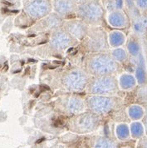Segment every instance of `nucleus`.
<instances>
[{
	"instance_id": "obj_1",
	"label": "nucleus",
	"mask_w": 147,
	"mask_h": 148,
	"mask_svg": "<svg viewBox=\"0 0 147 148\" xmlns=\"http://www.w3.org/2000/svg\"><path fill=\"white\" fill-rule=\"evenodd\" d=\"M46 82L50 88L60 92L81 93L85 92L91 76L77 66H69L50 73Z\"/></svg>"
},
{
	"instance_id": "obj_2",
	"label": "nucleus",
	"mask_w": 147,
	"mask_h": 148,
	"mask_svg": "<svg viewBox=\"0 0 147 148\" xmlns=\"http://www.w3.org/2000/svg\"><path fill=\"white\" fill-rule=\"evenodd\" d=\"M81 67L91 77L116 76L124 71L109 52L85 54Z\"/></svg>"
},
{
	"instance_id": "obj_3",
	"label": "nucleus",
	"mask_w": 147,
	"mask_h": 148,
	"mask_svg": "<svg viewBox=\"0 0 147 148\" xmlns=\"http://www.w3.org/2000/svg\"><path fill=\"white\" fill-rule=\"evenodd\" d=\"M86 110L105 118L113 116L124 110L126 102L120 96H92L85 95Z\"/></svg>"
},
{
	"instance_id": "obj_4",
	"label": "nucleus",
	"mask_w": 147,
	"mask_h": 148,
	"mask_svg": "<svg viewBox=\"0 0 147 148\" xmlns=\"http://www.w3.org/2000/svg\"><path fill=\"white\" fill-rule=\"evenodd\" d=\"M79 42L73 38L62 28L58 27L51 32L47 43L38 47L37 53L38 56L45 58L47 56L62 55L69 48L77 47Z\"/></svg>"
},
{
	"instance_id": "obj_5",
	"label": "nucleus",
	"mask_w": 147,
	"mask_h": 148,
	"mask_svg": "<svg viewBox=\"0 0 147 148\" xmlns=\"http://www.w3.org/2000/svg\"><path fill=\"white\" fill-rule=\"evenodd\" d=\"M103 121V117L86 110L67 118L64 127L73 134L82 136L93 133L102 126Z\"/></svg>"
},
{
	"instance_id": "obj_6",
	"label": "nucleus",
	"mask_w": 147,
	"mask_h": 148,
	"mask_svg": "<svg viewBox=\"0 0 147 148\" xmlns=\"http://www.w3.org/2000/svg\"><path fill=\"white\" fill-rule=\"evenodd\" d=\"M51 107L56 113L67 118L86 111L84 96L81 93L60 92L51 101Z\"/></svg>"
},
{
	"instance_id": "obj_7",
	"label": "nucleus",
	"mask_w": 147,
	"mask_h": 148,
	"mask_svg": "<svg viewBox=\"0 0 147 148\" xmlns=\"http://www.w3.org/2000/svg\"><path fill=\"white\" fill-rule=\"evenodd\" d=\"M107 12L101 0H90L77 4L76 18L89 27H102L106 23Z\"/></svg>"
},
{
	"instance_id": "obj_8",
	"label": "nucleus",
	"mask_w": 147,
	"mask_h": 148,
	"mask_svg": "<svg viewBox=\"0 0 147 148\" xmlns=\"http://www.w3.org/2000/svg\"><path fill=\"white\" fill-rule=\"evenodd\" d=\"M116 76L90 77L85 94L92 96H119L120 93Z\"/></svg>"
},
{
	"instance_id": "obj_9",
	"label": "nucleus",
	"mask_w": 147,
	"mask_h": 148,
	"mask_svg": "<svg viewBox=\"0 0 147 148\" xmlns=\"http://www.w3.org/2000/svg\"><path fill=\"white\" fill-rule=\"evenodd\" d=\"M86 54L109 52L107 33L101 27H91L87 35L79 42Z\"/></svg>"
},
{
	"instance_id": "obj_10",
	"label": "nucleus",
	"mask_w": 147,
	"mask_h": 148,
	"mask_svg": "<svg viewBox=\"0 0 147 148\" xmlns=\"http://www.w3.org/2000/svg\"><path fill=\"white\" fill-rule=\"evenodd\" d=\"M23 10L34 23L53 13L52 0H25Z\"/></svg>"
},
{
	"instance_id": "obj_11",
	"label": "nucleus",
	"mask_w": 147,
	"mask_h": 148,
	"mask_svg": "<svg viewBox=\"0 0 147 148\" xmlns=\"http://www.w3.org/2000/svg\"><path fill=\"white\" fill-rule=\"evenodd\" d=\"M81 138L87 148H126L125 145L128 142L106 135H82Z\"/></svg>"
},
{
	"instance_id": "obj_12",
	"label": "nucleus",
	"mask_w": 147,
	"mask_h": 148,
	"mask_svg": "<svg viewBox=\"0 0 147 148\" xmlns=\"http://www.w3.org/2000/svg\"><path fill=\"white\" fill-rule=\"evenodd\" d=\"M63 19L60 18L55 13H51L46 17L42 18L40 20L37 21L30 27V32L38 34V33H45V32H53V30L61 27L63 23Z\"/></svg>"
},
{
	"instance_id": "obj_13",
	"label": "nucleus",
	"mask_w": 147,
	"mask_h": 148,
	"mask_svg": "<svg viewBox=\"0 0 147 148\" xmlns=\"http://www.w3.org/2000/svg\"><path fill=\"white\" fill-rule=\"evenodd\" d=\"M62 27L67 34H70L73 38L80 42L87 36L91 27L80 19L73 18L63 21Z\"/></svg>"
},
{
	"instance_id": "obj_14",
	"label": "nucleus",
	"mask_w": 147,
	"mask_h": 148,
	"mask_svg": "<svg viewBox=\"0 0 147 148\" xmlns=\"http://www.w3.org/2000/svg\"><path fill=\"white\" fill-rule=\"evenodd\" d=\"M53 12L63 20L76 18L77 4L73 0H52Z\"/></svg>"
},
{
	"instance_id": "obj_15",
	"label": "nucleus",
	"mask_w": 147,
	"mask_h": 148,
	"mask_svg": "<svg viewBox=\"0 0 147 148\" xmlns=\"http://www.w3.org/2000/svg\"><path fill=\"white\" fill-rule=\"evenodd\" d=\"M106 23L112 29L117 30H123L131 27L130 18L125 10H115L107 13Z\"/></svg>"
},
{
	"instance_id": "obj_16",
	"label": "nucleus",
	"mask_w": 147,
	"mask_h": 148,
	"mask_svg": "<svg viewBox=\"0 0 147 148\" xmlns=\"http://www.w3.org/2000/svg\"><path fill=\"white\" fill-rule=\"evenodd\" d=\"M132 34L140 39L147 35V18L146 14L139 13L130 18Z\"/></svg>"
},
{
	"instance_id": "obj_17",
	"label": "nucleus",
	"mask_w": 147,
	"mask_h": 148,
	"mask_svg": "<svg viewBox=\"0 0 147 148\" xmlns=\"http://www.w3.org/2000/svg\"><path fill=\"white\" fill-rule=\"evenodd\" d=\"M118 86L121 92H132L137 88L138 84L133 73L123 72L117 77Z\"/></svg>"
},
{
	"instance_id": "obj_18",
	"label": "nucleus",
	"mask_w": 147,
	"mask_h": 148,
	"mask_svg": "<svg viewBox=\"0 0 147 148\" xmlns=\"http://www.w3.org/2000/svg\"><path fill=\"white\" fill-rule=\"evenodd\" d=\"M126 50L129 56L132 58H137L142 54V46L140 42V38L137 36L131 34L126 39Z\"/></svg>"
},
{
	"instance_id": "obj_19",
	"label": "nucleus",
	"mask_w": 147,
	"mask_h": 148,
	"mask_svg": "<svg viewBox=\"0 0 147 148\" xmlns=\"http://www.w3.org/2000/svg\"><path fill=\"white\" fill-rule=\"evenodd\" d=\"M133 74L138 86L147 85V70L145 65V59L142 54L136 58V65Z\"/></svg>"
},
{
	"instance_id": "obj_20",
	"label": "nucleus",
	"mask_w": 147,
	"mask_h": 148,
	"mask_svg": "<svg viewBox=\"0 0 147 148\" xmlns=\"http://www.w3.org/2000/svg\"><path fill=\"white\" fill-rule=\"evenodd\" d=\"M127 37L122 30L112 29L107 34V41L110 48L123 47L126 45Z\"/></svg>"
},
{
	"instance_id": "obj_21",
	"label": "nucleus",
	"mask_w": 147,
	"mask_h": 148,
	"mask_svg": "<svg viewBox=\"0 0 147 148\" xmlns=\"http://www.w3.org/2000/svg\"><path fill=\"white\" fill-rule=\"evenodd\" d=\"M128 119L131 121H141L146 116V110L143 105L138 103H131L126 108Z\"/></svg>"
},
{
	"instance_id": "obj_22",
	"label": "nucleus",
	"mask_w": 147,
	"mask_h": 148,
	"mask_svg": "<svg viewBox=\"0 0 147 148\" xmlns=\"http://www.w3.org/2000/svg\"><path fill=\"white\" fill-rule=\"evenodd\" d=\"M109 53L114 59L122 66L123 69H125V67L131 62V58L129 56L126 48L123 47L111 48L109 50Z\"/></svg>"
},
{
	"instance_id": "obj_23",
	"label": "nucleus",
	"mask_w": 147,
	"mask_h": 148,
	"mask_svg": "<svg viewBox=\"0 0 147 148\" xmlns=\"http://www.w3.org/2000/svg\"><path fill=\"white\" fill-rule=\"evenodd\" d=\"M116 137L120 141H129L131 140L130 127L126 122H119L115 127Z\"/></svg>"
},
{
	"instance_id": "obj_24",
	"label": "nucleus",
	"mask_w": 147,
	"mask_h": 148,
	"mask_svg": "<svg viewBox=\"0 0 147 148\" xmlns=\"http://www.w3.org/2000/svg\"><path fill=\"white\" fill-rule=\"evenodd\" d=\"M129 127H130V132L132 140L136 141L145 136L146 128L144 124L140 121H131Z\"/></svg>"
},
{
	"instance_id": "obj_25",
	"label": "nucleus",
	"mask_w": 147,
	"mask_h": 148,
	"mask_svg": "<svg viewBox=\"0 0 147 148\" xmlns=\"http://www.w3.org/2000/svg\"><path fill=\"white\" fill-rule=\"evenodd\" d=\"M106 12L111 13L115 10H125V0H101Z\"/></svg>"
},
{
	"instance_id": "obj_26",
	"label": "nucleus",
	"mask_w": 147,
	"mask_h": 148,
	"mask_svg": "<svg viewBox=\"0 0 147 148\" xmlns=\"http://www.w3.org/2000/svg\"><path fill=\"white\" fill-rule=\"evenodd\" d=\"M134 91H135L136 101L135 103H138L143 105V102L147 101V85L146 86H137Z\"/></svg>"
},
{
	"instance_id": "obj_27",
	"label": "nucleus",
	"mask_w": 147,
	"mask_h": 148,
	"mask_svg": "<svg viewBox=\"0 0 147 148\" xmlns=\"http://www.w3.org/2000/svg\"><path fill=\"white\" fill-rule=\"evenodd\" d=\"M60 148H87L85 143L82 141L81 136H77V139L74 141H69L65 142L63 145L61 146Z\"/></svg>"
},
{
	"instance_id": "obj_28",
	"label": "nucleus",
	"mask_w": 147,
	"mask_h": 148,
	"mask_svg": "<svg viewBox=\"0 0 147 148\" xmlns=\"http://www.w3.org/2000/svg\"><path fill=\"white\" fill-rule=\"evenodd\" d=\"M134 5L136 8L140 13L146 14L147 12V0H133Z\"/></svg>"
},
{
	"instance_id": "obj_29",
	"label": "nucleus",
	"mask_w": 147,
	"mask_h": 148,
	"mask_svg": "<svg viewBox=\"0 0 147 148\" xmlns=\"http://www.w3.org/2000/svg\"><path fill=\"white\" fill-rule=\"evenodd\" d=\"M135 148H147V136H144L137 140Z\"/></svg>"
},
{
	"instance_id": "obj_30",
	"label": "nucleus",
	"mask_w": 147,
	"mask_h": 148,
	"mask_svg": "<svg viewBox=\"0 0 147 148\" xmlns=\"http://www.w3.org/2000/svg\"><path fill=\"white\" fill-rule=\"evenodd\" d=\"M74 2L77 3V4H80V3H85V2H87V1H90V0H73Z\"/></svg>"
},
{
	"instance_id": "obj_31",
	"label": "nucleus",
	"mask_w": 147,
	"mask_h": 148,
	"mask_svg": "<svg viewBox=\"0 0 147 148\" xmlns=\"http://www.w3.org/2000/svg\"><path fill=\"white\" fill-rule=\"evenodd\" d=\"M144 41H145V45H146V47L147 49V35L144 38Z\"/></svg>"
},
{
	"instance_id": "obj_32",
	"label": "nucleus",
	"mask_w": 147,
	"mask_h": 148,
	"mask_svg": "<svg viewBox=\"0 0 147 148\" xmlns=\"http://www.w3.org/2000/svg\"><path fill=\"white\" fill-rule=\"evenodd\" d=\"M146 14V18H147V12H146V14Z\"/></svg>"
},
{
	"instance_id": "obj_33",
	"label": "nucleus",
	"mask_w": 147,
	"mask_h": 148,
	"mask_svg": "<svg viewBox=\"0 0 147 148\" xmlns=\"http://www.w3.org/2000/svg\"><path fill=\"white\" fill-rule=\"evenodd\" d=\"M146 61H147V57H146Z\"/></svg>"
}]
</instances>
